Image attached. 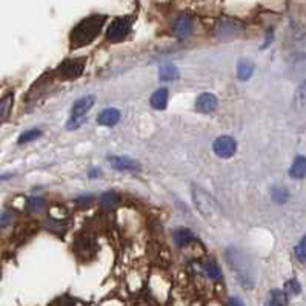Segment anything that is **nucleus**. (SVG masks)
Segmentation results:
<instances>
[{
	"instance_id": "nucleus-1",
	"label": "nucleus",
	"mask_w": 306,
	"mask_h": 306,
	"mask_svg": "<svg viewBox=\"0 0 306 306\" xmlns=\"http://www.w3.org/2000/svg\"><path fill=\"white\" fill-rule=\"evenodd\" d=\"M105 22H106V16L103 14H93V16H88L86 19L80 20L74 26V30L71 31V40H69L71 48L77 49L94 42V39L100 34Z\"/></svg>"
},
{
	"instance_id": "nucleus-2",
	"label": "nucleus",
	"mask_w": 306,
	"mask_h": 306,
	"mask_svg": "<svg viewBox=\"0 0 306 306\" xmlns=\"http://www.w3.org/2000/svg\"><path fill=\"white\" fill-rule=\"evenodd\" d=\"M225 257H226V262L231 268V271L236 274L240 285L243 288H253L256 282V274H254V266L248 258V256L243 251L231 246L226 249Z\"/></svg>"
},
{
	"instance_id": "nucleus-3",
	"label": "nucleus",
	"mask_w": 306,
	"mask_h": 306,
	"mask_svg": "<svg viewBox=\"0 0 306 306\" xmlns=\"http://www.w3.org/2000/svg\"><path fill=\"white\" fill-rule=\"evenodd\" d=\"M193 200L199 212L208 220H219L222 217V208L211 194L203 191L199 186H193Z\"/></svg>"
},
{
	"instance_id": "nucleus-4",
	"label": "nucleus",
	"mask_w": 306,
	"mask_h": 306,
	"mask_svg": "<svg viewBox=\"0 0 306 306\" xmlns=\"http://www.w3.org/2000/svg\"><path fill=\"white\" fill-rule=\"evenodd\" d=\"M131 28H132V17L129 16L115 17L106 30V39L113 43L122 42L131 32Z\"/></svg>"
},
{
	"instance_id": "nucleus-5",
	"label": "nucleus",
	"mask_w": 306,
	"mask_h": 306,
	"mask_svg": "<svg viewBox=\"0 0 306 306\" xmlns=\"http://www.w3.org/2000/svg\"><path fill=\"white\" fill-rule=\"evenodd\" d=\"M86 65V59L85 57H79V59H66L59 65L56 69L57 76L62 80H74L77 77L82 76L83 69Z\"/></svg>"
},
{
	"instance_id": "nucleus-6",
	"label": "nucleus",
	"mask_w": 306,
	"mask_h": 306,
	"mask_svg": "<svg viewBox=\"0 0 306 306\" xmlns=\"http://www.w3.org/2000/svg\"><path fill=\"white\" fill-rule=\"evenodd\" d=\"M212 149H214V154L217 157L229 159V157H232L234 154H236L237 142L234 140L232 137H229V136H222L219 139H215L214 145H212Z\"/></svg>"
},
{
	"instance_id": "nucleus-7",
	"label": "nucleus",
	"mask_w": 306,
	"mask_h": 306,
	"mask_svg": "<svg viewBox=\"0 0 306 306\" xmlns=\"http://www.w3.org/2000/svg\"><path fill=\"white\" fill-rule=\"evenodd\" d=\"M193 28H194V20H193V17L188 16V14L178 16L177 19L174 20V25H173L174 34L180 39L188 37V35L193 32Z\"/></svg>"
},
{
	"instance_id": "nucleus-8",
	"label": "nucleus",
	"mask_w": 306,
	"mask_h": 306,
	"mask_svg": "<svg viewBox=\"0 0 306 306\" xmlns=\"http://www.w3.org/2000/svg\"><path fill=\"white\" fill-rule=\"evenodd\" d=\"M108 163L111 165V168H114L117 171H140L142 169L140 163H137L136 160H132L129 157L111 156V157H108Z\"/></svg>"
},
{
	"instance_id": "nucleus-9",
	"label": "nucleus",
	"mask_w": 306,
	"mask_h": 306,
	"mask_svg": "<svg viewBox=\"0 0 306 306\" xmlns=\"http://www.w3.org/2000/svg\"><path fill=\"white\" fill-rule=\"evenodd\" d=\"M215 106H217V97L212 93H203L195 100V110L199 113H212Z\"/></svg>"
},
{
	"instance_id": "nucleus-10",
	"label": "nucleus",
	"mask_w": 306,
	"mask_h": 306,
	"mask_svg": "<svg viewBox=\"0 0 306 306\" xmlns=\"http://www.w3.org/2000/svg\"><path fill=\"white\" fill-rule=\"evenodd\" d=\"M94 102H96L94 96H86V97L79 98V100L73 105V110H71V117L82 119V117H85V114L93 108Z\"/></svg>"
},
{
	"instance_id": "nucleus-11",
	"label": "nucleus",
	"mask_w": 306,
	"mask_h": 306,
	"mask_svg": "<svg viewBox=\"0 0 306 306\" xmlns=\"http://www.w3.org/2000/svg\"><path fill=\"white\" fill-rule=\"evenodd\" d=\"M242 31V25L236 20L225 19L222 23H219V37L220 39H231Z\"/></svg>"
},
{
	"instance_id": "nucleus-12",
	"label": "nucleus",
	"mask_w": 306,
	"mask_h": 306,
	"mask_svg": "<svg viewBox=\"0 0 306 306\" xmlns=\"http://www.w3.org/2000/svg\"><path fill=\"white\" fill-rule=\"evenodd\" d=\"M120 111L115 110V108H108V110H103L97 117V122L98 125H102V127H114V125L119 123L120 120Z\"/></svg>"
},
{
	"instance_id": "nucleus-13",
	"label": "nucleus",
	"mask_w": 306,
	"mask_h": 306,
	"mask_svg": "<svg viewBox=\"0 0 306 306\" xmlns=\"http://www.w3.org/2000/svg\"><path fill=\"white\" fill-rule=\"evenodd\" d=\"M173 239H174V243L177 246H188L191 242H194V234H193L191 229H188V228H178V229L174 231Z\"/></svg>"
},
{
	"instance_id": "nucleus-14",
	"label": "nucleus",
	"mask_w": 306,
	"mask_h": 306,
	"mask_svg": "<svg viewBox=\"0 0 306 306\" xmlns=\"http://www.w3.org/2000/svg\"><path fill=\"white\" fill-rule=\"evenodd\" d=\"M290 176L292 178H305L306 177V157L297 156L291 165Z\"/></svg>"
},
{
	"instance_id": "nucleus-15",
	"label": "nucleus",
	"mask_w": 306,
	"mask_h": 306,
	"mask_svg": "<svg viewBox=\"0 0 306 306\" xmlns=\"http://www.w3.org/2000/svg\"><path fill=\"white\" fill-rule=\"evenodd\" d=\"M168 105V89L160 88L151 96V106L159 111H163Z\"/></svg>"
},
{
	"instance_id": "nucleus-16",
	"label": "nucleus",
	"mask_w": 306,
	"mask_h": 306,
	"mask_svg": "<svg viewBox=\"0 0 306 306\" xmlns=\"http://www.w3.org/2000/svg\"><path fill=\"white\" fill-rule=\"evenodd\" d=\"M253 73H254V64H253V62H249L246 59H243V60L239 62V65H237V77H239V80L245 82V80L251 79Z\"/></svg>"
},
{
	"instance_id": "nucleus-17",
	"label": "nucleus",
	"mask_w": 306,
	"mask_h": 306,
	"mask_svg": "<svg viewBox=\"0 0 306 306\" xmlns=\"http://www.w3.org/2000/svg\"><path fill=\"white\" fill-rule=\"evenodd\" d=\"M159 79L161 82H173L178 79V69L173 64H165L159 71Z\"/></svg>"
},
{
	"instance_id": "nucleus-18",
	"label": "nucleus",
	"mask_w": 306,
	"mask_h": 306,
	"mask_svg": "<svg viewBox=\"0 0 306 306\" xmlns=\"http://www.w3.org/2000/svg\"><path fill=\"white\" fill-rule=\"evenodd\" d=\"M119 203H120V197H119V194L114 193V191L105 193L100 197V206H102V208L111 209V208H115Z\"/></svg>"
},
{
	"instance_id": "nucleus-19",
	"label": "nucleus",
	"mask_w": 306,
	"mask_h": 306,
	"mask_svg": "<svg viewBox=\"0 0 306 306\" xmlns=\"http://www.w3.org/2000/svg\"><path fill=\"white\" fill-rule=\"evenodd\" d=\"M288 305V297L285 291L280 290H274L269 294V302L266 306H286Z\"/></svg>"
},
{
	"instance_id": "nucleus-20",
	"label": "nucleus",
	"mask_w": 306,
	"mask_h": 306,
	"mask_svg": "<svg viewBox=\"0 0 306 306\" xmlns=\"http://www.w3.org/2000/svg\"><path fill=\"white\" fill-rule=\"evenodd\" d=\"M271 197L275 203L282 205V203H286L288 199H290V191L283 186H274L271 190Z\"/></svg>"
},
{
	"instance_id": "nucleus-21",
	"label": "nucleus",
	"mask_w": 306,
	"mask_h": 306,
	"mask_svg": "<svg viewBox=\"0 0 306 306\" xmlns=\"http://www.w3.org/2000/svg\"><path fill=\"white\" fill-rule=\"evenodd\" d=\"M45 206H47V202H45L43 197H31V199L28 200V208L31 212H35V214H39L45 209Z\"/></svg>"
},
{
	"instance_id": "nucleus-22",
	"label": "nucleus",
	"mask_w": 306,
	"mask_h": 306,
	"mask_svg": "<svg viewBox=\"0 0 306 306\" xmlns=\"http://www.w3.org/2000/svg\"><path fill=\"white\" fill-rule=\"evenodd\" d=\"M11 106H13V94L3 96L2 100H0V119L2 120L6 119V114L11 111Z\"/></svg>"
},
{
	"instance_id": "nucleus-23",
	"label": "nucleus",
	"mask_w": 306,
	"mask_h": 306,
	"mask_svg": "<svg viewBox=\"0 0 306 306\" xmlns=\"http://www.w3.org/2000/svg\"><path fill=\"white\" fill-rule=\"evenodd\" d=\"M205 273L209 278H212V280H219V278H222V273H220V269H219V266L215 262L206 263L205 265Z\"/></svg>"
},
{
	"instance_id": "nucleus-24",
	"label": "nucleus",
	"mask_w": 306,
	"mask_h": 306,
	"mask_svg": "<svg viewBox=\"0 0 306 306\" xmlns=\"http://www.w3.org/2000/svg\"><path fill=\"white\" fill-rule=\"evenodd\" d=\"M295 258L300 263H306V236L299 242V245L295 246Z\"/></svg>"
},
{
	"instance_id": "nucleus-25",
	"label": "nucleus",
	"mask_w": 306,
	"mask_h": 306,
	"mask_svg": "<svg viewBox=\"0 0 306 306\" xmlns=\"http://www.w3.org/2000/svg\"><path fill=\"white\" fill-rule=\"evenodd\" d=\"M285 292L290 294V295H299L302 292V286L300 283L295 280V278H292V280H288L285 283Z\"/></svg>"
},
{
	"instance_id": "nucleus-26",
	"label": "nucleus",
	"mask_w": 306,
	"mask_h": 306,
	"mask_svg": "<svg viewBox=\"0 0 306 306\" xmlns=\"http://www.w3.org/2000/svg\"><path fill=\"white\" fill-rule=\"evenodd\" d=\"M40 134H42V131L40 129H30V131H25L22 136L19 137V142L20 145L22 143H28V142H32V140H35V139H39L40 137Z\"/></svg>"
},
{
	"instance_id": "nucleus-27",
	"label": "nucleus",
	"mask_w": 306,
	"mask_h": 306,
	"mask_svg": "<svg viewBox=\"0 0 306 306\" xmlns=\"http://www.w3.org/2000/svg\"><path fill=\"white\" fill-rule=\"evenodd\" d=\"M83 120H85V117H82V119H76V117H71V119L68 120V123H66V128L68 129H76V128H79L80 125L83 123Z\"/></svg>"
},
{
	"instance_id": "nucleus-28",
	"label": "nucleus",
	"mask_w": 306,
	"mask_h": 306,
	"mask_svg": "<svg viewBox=\"0 0 306 306\" xmlns=\"http://www.w3.org/2000/svg\"><path fill=\"white\" fill-rule=\"evenodd\" d=\"M89 202H93V195H86V197H79L76 199V203H82V205H88Z\"/></svg>"
},
{
	"instance_id": "nucleus-29",
	"label": "nucleus",
	"mask_w": 306,
	"mask_h": 306,
	"mask_svg": "<svg viewBox=\"0 0 306 306\" xmlns=\"http://www.w3.org/2000/svg\"><path fill=\"white\" fill-rule=\"evenodd\" d=\"M10 219H11V212H8V211H3L2 214V226L5 228L8 223H10Z\"/></svg>"
},
{
	"instance_id": "nucleus-30",
	"label": "nucleus",
	"mask_w": 306,
	"mask_h": 306,
	"mask_svg": "<svg viewBox=\"0 0 306 306\" xmlns=\"http://www.w3.org/2000/svg\"><path fill=\"white\" fill-rule=\"evenodd\" d=\"M228 306H245V305H243V303H242V300H240V299H237V297H232V299H229Z\"/></svg>"
},
{
	"instance_id": "nucleus-31",
	"label": "nucleus",
	"mask_w": 306,
	"mask_h": 306,
	"mask_svg": "<svg viewBox=\"0 0 306 306\" xmlns=\"http://www.w3.org/2000/svg\"><path fill=\"white\" fill-rule=\"evenodd\" d=\"M60 306H74L73 302H69L68 299H62L60 300Z\"/></svg>"
},
{
	"instance_id": "nucleus-32",
	"label": "nucleus",
	"mask_w": 306,
	"mask_h": 306,
	"mask_svg": "<svg viewBox=\"0 0 306 306\" xmlns=\"http://www.w3.org/2000/svg\"><path fill=\"white\" fill-rule=\"evenodd\" d=\"M93 173H89V177H96V176H100V169H91Z\"/></svg>"
}]
</instances>
